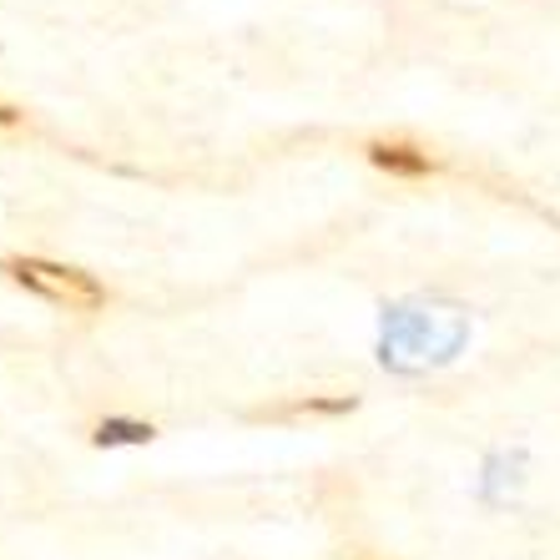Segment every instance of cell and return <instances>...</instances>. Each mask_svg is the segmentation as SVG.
Here are the masks:
<instances>
[{"label": "cell", "instance_id": "1", "mask_svg": "<svg viewBox=\"0 0 560 560\" xmlns=\"http://www.w3.org/2000/svg\"><path fill=\"white\" fill-rule=\"evenodd\" d=\"M5 278L21 288H31L36 299L56 303L66 313H96L106 303V288L92 273H81L71 262H51V258H5L0 262Z\"/></svg>", "mask_w": 560, "mask_h": 560}, {"label": "cell", "instance_id": "2", "mask_svg": "<svg viewBox=\"0 0 560 560\" xmlns=\"http://www.w3.org/2000/svg\"><path fill=\"white\" fill-rule=\"evenodd\" d=\"M364 156L378 172H389V177H430V172L440 167V156H434L430 147L409 142V137H374V142L364 147Z\"/></svg>", "mask_w": 560, "mask_h": 560}, {"label": "cell", "instance_id": "3", "mask_svg": "<svg viewBox=\"0 0 560 560\" xmlns=\"http://www.w3.org/2000/svg\"><path fill=\"white\" fill-rule=\"evenodd\" d=\"M152 440V424H127V419H102L96 424V444H142Z\"/></svg>", "mask_w": 560, "mask_h": 560}, {"label": "cell", "instance_id": "4", "mask_svg": "<svg viewBox=\"0 0 560 560\" xmlns=\"http://www.w3.org/2000/svg\"><path fill=\"white\" fill-rule=\"evenodd\" d=\"M353 409V394H334V399H299V405L278 409L283 419H303V415H349Z\"/></svg>", "mask_w": 560, "mask_h": 560}, {"label": "cell", "instance_id": "5", "mask_svg": "<svg viewBox=\"0 0 560 560\" xmlns=\"http://www.w3.org/2000/svg\"><path fill=\"white\" fill-rule=\"evenodd\" d=\"M15 121H21V112H15V106H5V102H0V127H15Z\"/></svg>", "mask_w": 560, "mask_h": 560}]
</instances>
